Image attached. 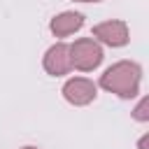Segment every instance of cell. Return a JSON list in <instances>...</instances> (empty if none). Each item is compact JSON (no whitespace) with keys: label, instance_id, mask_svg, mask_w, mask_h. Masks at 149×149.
I'll return each mask as SVG.
<instances>
[{"label":"cell","instance_id":"obj_1","mask_svg":"<svg viewBox=\"0 0 149 149\" xmlns=\"http://www.w3.org/2000/svg\"><path fill=\"white\" fill-rule=\"evenodd\" d=\"M140 79H142V68L137 63L119 61L105 70V74L100 77V86L105 91L116 93L119 98H135L140 93Z\"/></svg>","mask_w":149,"mask_h":149},{"label":"cell","instance_id":"obj_4","mask_svg":"<svg viewBox=\"0 0 149 149\" xmlns=\"http://www.w3.org/2000/svg\"><path fill=\"white\" fill-rule=\"evenodd\" d=\"M93 37L107 47H123L128 44V26L123 21H105L93 26Z\"/></svg>","mask_w":149,"mask_h":149},{"label":"cell","instance_id":"obj_6","mask_svg":"<svg viewBox=\"0 0 149 149\" xmlns=\"http://www.w3.org/2000/svg\"><path fill=\"white\" fill-rule=\"evenodd\" d=\"M81 26H84V16L79 12H63V14L54 16L51 23H49V28L56 37H68L74 30H79Z\"/></svg>","mask_w":149,"mask_h":149},{"label":"cell","instance_id":"obj_3","mask_svg":"<svg viewBox=\"0 0 149 149\" xmlns=\"http://www.w3.org/2000/svg\"><path fill=\"white\" fill-rule=\"evenodd\" d=\"M95 93H98L95 84H93L91 79H86V77L68 79V81H65V86H63V98H65L70 105H77V107L93 102Z\"/></svg>","mask_w":149,"mask_h":149},{"label":"cell","instance_id":"obj_5","mask_svg":"<svg viewBox=\"0 0 149 149\" xmlns=\"http://www.w3.org/2000/svg\"><path fill=\"white\" fill-rule=\"evenodd\" d=\"M42 63H44V70H47L49 74H54V77L68 74V72L72 70V65H70V44L58 42V44L49 47Z\"/></svg>","mask_w":149,"mask_h":149},{"label":"cell","instance_id":"obj_7","mask_svg":"<svg viewBox=\"0 0 149 149\" xmlns=\"http://www.w3.org/2000/svg\"><path fill=\"white\" fill-rule=\"evenodd\" d=\"M133 116L137 121H149V98H142L137 102V107L133 109Z\"/></svg>","mask_w":149,"mask_h":149},{"label":"cell","instance_id":"obj_8","mask_svg":"<svg viewBox=\"0 0 149 149\" xmlns=\"http://www.w3.org/2000/svg\"><path fill=\"white\" fill-rule=\"evenodd\" d=\"M140 149H149V135H144V137L140 140Z\"/></svg>","mask_w":149,"mask_h":149},{"label":"cell","instance_id":"obj_2","mask_svg":"<svg viewBox=\"0 0 149 149\" xmlns=\"http://www.w3.org/2000/svg\"><path fill=\"white\" fill-rule=\"evenodd\" d=\"M100 63H102V49L95 40L81 37L70 44V65L72 68H77L81 72H91Z\"/></svg>","mask_w":149,"mask_h":149},{"label":"cell","instance_id":"obj_9","mask_svg":"<svg viewBox=\"0 0 149 149\" xmlns=\"http://www.w3.org/2000/svg\"><path fill=\"white\" fill-rule=\"evenodd\" d=\"M77 2H102V0H77Z\"/></svg>","mask_w":149,"mask_h":149},{"label":"cell","instance_id":"obj_10","mask_svg":"<svg viewBox=\"0 0 149 149\" xmlns=\"http://www.w3.org/2000/svg\"><path fill=\"white\" fill-rule=\"evenodd\" d=\"M23 149H37V147H23Z\"/></svg>","mask_w":149,"mask_h":149}]
</instances>
